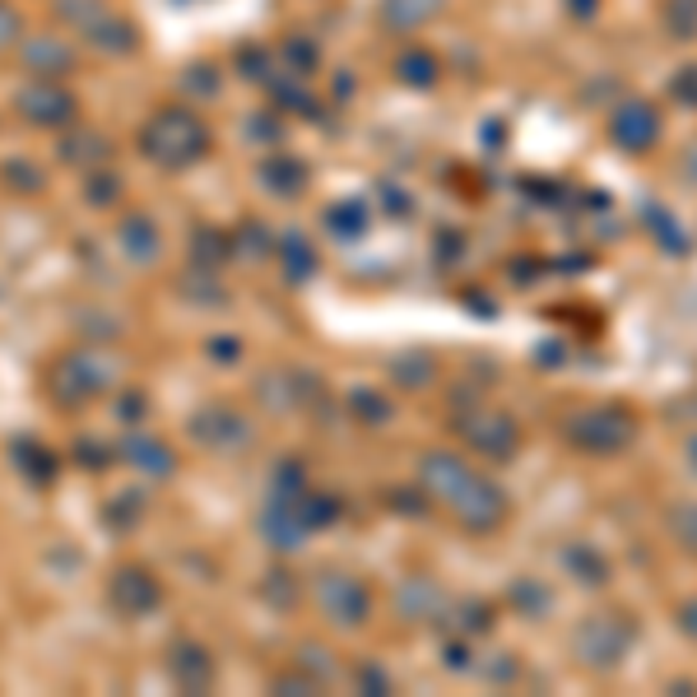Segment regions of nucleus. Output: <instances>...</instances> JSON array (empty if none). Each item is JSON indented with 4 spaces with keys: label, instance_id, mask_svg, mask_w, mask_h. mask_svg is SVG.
Here are the masks:
<instances>
[{
    "label": "nucleus",
    "instance_id": "obj_3",
    "mask_svg": "<svg viewBox=\"0 0 697 697\" xmlns=\"http://www.w3.org/2000/svg\"><path fill=\"white\" fill-rule=\"evenodd\" d=\"M23 66L47 80V74H66L74 66V51L66 42H57V38H38V42L23 47Z\"/></svg>",
    "mask_w": 697,
    "mask_h": 697
},
{
    "label": "nucleus",
    "instance_id": "obj_1",
    "mask_svg": "<svg viewBox=\"0 0 697 697\" xmlns=\"http://www.w3.org/2000/svg\"><path fill=\"white\" fill-rule=\"evenodd\" d=\"M140 149L159 168H182V163H196L200 153L210 149V136H205V126L187 108H163L140 131Z\"/></svg>",
    "mask_w": 697,
    "mask_h": 697
},
{
    "label": "nucleus",
    "instance_id": "obj_2",
    "mask_svg": "<svg viewBox=\"0 0 697 697\" xmlns=\"http://www.w3.org/2000/svg\"><path fill=\"white\" fill-rule=\"evenodd\" d=\"M19 112L38 121V126H61L74 117V98L66 89H51V84H38V89H23L19 93Z\"/></svg>",
    "mask_w": 697,
    "mask_h": 697
},
{
    "label": "nucleus",
    "instance_id": "obj_4",
    "mask_svg": "<svg viewBox=\"0 0 697 697\" xmlns=\"http://www.w3.org/2000/svg\"><path fill=\"white\" fill-rule=\"evenodd\" d=\"M14 38H19V10L10 0H0V51H6Z\"/></svg>",
    "mask_w": 697,
    "mask_h": 697
}]
</instances>
